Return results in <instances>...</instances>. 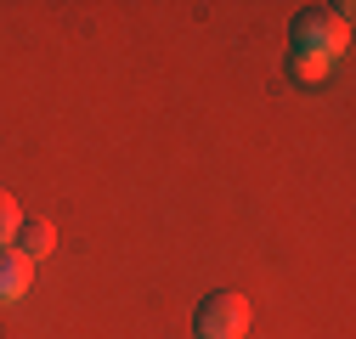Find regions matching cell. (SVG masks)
<instances>
[{
	"mask_svg": "<svg viewBox=\"0 0 356 339\" xmlns=\"http://www.w3.org/2000/svg\"><path fill=\"white\" fill-rule=\"evenodd\" d=\"M350 46V6L334 0V6H300L289 23V74L317 85L334 74L339 51Z\"/></svg>",
	"mask_w": 356,
	"mask_h": 339,
	"instance_id": "cell-1",
	"label": "cell"
},
{
	"mask_svg": "<svg viewBox=\"0 0 356 339\" xmlns=\"http://www.w3.org/2000/svg\"><path fill=\"white\" fill-rule=\"evenodd\" d=\"M243 328H249V300L232 294V288L209 294V300L193 311V333L198 339H243Z\"/></svg>",
	"mask_w": 356,
	"mask_h": 339,
	"instance_id": "cell-2",
	"label": "cell"
},
{
	"mask_svg": "<svg viewBox=\"0 0 356 339\" xmlns=\"http://www.w3.org/2000/svg\"><path fill=\"white\" fill-rule=\"evenodd\" d=\"M29 277H34V261H23V254L6 243L0 249V306H17L29 294Z\"/></svg>",
	"mask_w": 356,
	"mask_h": 339,
	"instance_id": "cell-3",
	"label": "cell"
},
{
	"mask_svg": "<svg viewBox=\"0 0 356 339\" xmlns=\"http://www.w3.org/2000/svg\"><path fill=\"white\" fill-rule=\"evenodd\" d=\"M12 249L23 254V261H46V254L57 249V226H51V221H29V215H23V226H17Z\"/></svg>",
	"mask_w": 356,
	"mask_h": 339,
	"instance_id": "cell-4",
	"label": "cell"
},
{
	"mask_svg": "<svg viewBox=\"0 0 356 339\" xmlns=\"http://www.w3.org/2000/svg\"><path fill=\"white\" fill-rule=\"evenodd\" d=\"M17 226H23V204H17V192L0 187V249L17 238Z\"/></svg>",
	"mask_w": 356,
	"mask_h": 339,
	"instance_id": "cell-5",
	"label": "cell"
}]
</instances>
